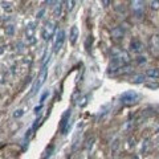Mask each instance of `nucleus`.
<instances>
[{"label":"nucleus","mask_w":159,"mask_h":159,"mask_svg":"<svg viewBox=\"0 0 159 159\" xmlns=\"http://www.w3.org/2000/svg\"><path fill=\"white\" fill-rule=\"evenodd\" d=\"M151 8L153 10H159V0H151Z\"/></svg>","instance_id":"19"},{"label":"nucleus","mask_w":159,"mask_h":159,"mask_svg":"<svg viewBox=\"0 0 159 159\" xmlns=\"http://www.w3.org/2000/svg\"><path fill=\"white\" fill-rule=\"evenodd\" d=\"M131 81L134 84H142L146 81V76H143V74H138V76H134L131 78Z\"/></svg>","instance_id":"14"},{"label":"nucleus","mask_w":159,"mask_h":159,"mask_svg":"<svg viewBox=\"0 0 159 159\" xmlns=\"http://www.w3.org/2000/svg\"><path fill=\"white\" fill-rule=\"evenodd\" d=\"M138 63H139V64L146 63V59H145V57H138Z\"/></svg>","instance_id":"24"},{"label":"nucleus","mask_w":159,"mask_h":159,"mask_svg":"<svg viewBox=\"0 0 159 159\" xmlns=\"http://www.w3.org/2000/svg\"><path fill=\"white\" fill-rule=\"evenodd\" d=\"M130 48H131L132 52L139 53V52L143 51V44L141 43L138 39H134V40H131V43H130Z\"/></svg>","instance_id":"8"},{"label":"nucleus","mask_w":159,"mask_h":159,"mask_svg":"<svg viewBox=\"0 0 159 159\" xmlns=\"http://www.w3.org/2000/svg\"><path fill=\"white\" fill-rule=\"evenodd\" d=\"M55 33H56L55 21H48V23H45V25H44L41 29V37L45 40V41H49V40L55 36Z\"/></svg>","instance_id":"2"},{"label":"nucleus","mask_w":159,"mask_h":159,"mask_svg":"<svg viewBox=\"0 0 159 159\" xmlns=\"http://www.w3.org/2000/svg\"><path fill=\"white\" fill-rule=\"evenodd\" d=\"M69 119H70V110H66L64 116L61 117V122H60V129L63 134H66L69 130Z\"/></svg>","instance_id":"7"},{"label":"nucleus","mask_w":159,"mask_h":159,"mask_svg":"<svg viewBox=\"0 0 159 159\" xmlns=\"http://www.w3.org/2000/svg\"><path fill=\"white\" fill-rule=\"evenodd\" d=\"M123 35H125V31L122 29V26H116L114 29H112V36L116 39V40L122 39Z\"/></svg>","instance_id":"11"},{"label":"nucleus","mask_w":159,"mask_h":159,"mask_svg":"<svg viewBox=\"0 0 159 159\" xmlns=\"http://www.w3.org/2000/svg\"><path fill=\"white\" fill-rule=\"evenodd\" d=\"M146 77L151 78V80H157L159 78V69L158 68H150L146 70Z\"/></svg>","instance_id":"10"},{"label":"nucleus","mask_w":159,"mask_h":159,"mask_svg":"<svg viewBox=\"0 0 159 159\" xmlns=\"http://www.w3.org/2000/svg\"><path fill=\"white\" fill-rule=\"evenodd\" d=\"M61 3L65 6L66 11H69V12H72L74 6H76V0H61Z\"/></svg>","instance_id":"13"},{"label":"nucleus","mask_w":159,"mask_h":159,"mask_svg":"<svg viewBox=\"0 0 159 159\" xmlns=\"http://www.w3.org/2000/svg\"><path fill=\"white\" fill-rule=\"evenodd\" d=\"M47 77H48V65H47V63H45V64L43 65V69H41V72H40V76H39V78H37V82L35 84V86H33V89H32V93L37 92L40 88L43 86V84L45 82Z\"/></svg>","instance_id":"4"},{"label":"nucleus","mask_w":159,"mask_h":159,"mask_svg":"<svg viewBox=\"0 0 159 159\" xmlns=\"http://www.w3.org/2000/svg\"><path fill=\"white\" fill-rule=\"evenodd\" d=\"M138 100H139V94H138V93H135V92H132V90L125 92L121 96V101L123 104H134Z\"/></svg>","instance_id":"6"},{"label":"nucleus","mask_w":159,"mask_h":159,"mask_svg":"<svg viewBox=\"0 0 159 159\" xmlns=\"http://www.w3.org/2000/svg\"><path fill=\"white\" fill-rule=\"evenodd\" d=\"M77 39H78V28L76 25L72 26V29H70V35H69V40L72 44H76L77 43Z\"/></svg>","instance_id":"12"},{"label":"nucleus","mask_w":159,"mask_h":159,"mask_svg":"<svg viewBox=\"0 0 159 159\" xmlns=\"http://www.w3.org/2000/svg\"><path fill=\"white\" fill-rule=\"evenodd\" d=\"M88 98H89L88 96L82 97V98H81V102H78V106H80V108H84V106H86V104H88Z\"/></svg>","instance_id":"17"},{"label":"nucleus","mask_w":159,"mask_h":159,"mask_svg":"<svg viewBox=\"0 0 159 159\" xmlns=\"http://www.w3.org/2000/svg\"><path fill=\"white\" fill-rule=\"evenodd\" d=\"M23 114H24V110L19 109V110H16V112L13 113V117H15V118H20L21 116H23Z\"/></svg>","instance_id":"20"},{"label":"nucleus","mask_w":159,"mask_h":159,"mask_svg":"<svg viewBox=\"0 0 159 159\" xmlns=\"http://www.w3.org/2000/svg\"><path fill=\"white\" fill-rule=\"evenodd\" d=\"M36 23L35 21H32V23H29L28 25H26L25 28V41L28 45H33V44H36L37 39H36Z\"/></svg>","instance_id":"1"},{"label":"nucleus","mask_w":159,"mask_h":159,"mask_svg":"<svg viewBox=\"0 0 159 159\" xmlns=\"http://www.w3.org/2000/svg\"><path fill=\"white\" fill-rule=\"evenodd\" d=\"M41 108H43V105H40L39 108H36V109H35V112H36V114L39 113V110H41Z\"/></svg>","instance_id":"25"},{"label":"nucleus","mask_w":159,"mask_h":159,"mask_svg":"<svg viewBox=\"0 0 159 159\" xmlns=\"http://www.w3.org/2000/svg\"><path fill=\"white\" fill-rule=\"evenodd\" d=\"M112 57H113V59L119 60L123 65H126V64H129V63H130V55H129V53H127L126 51H123V49H118V48L113 49V52H112Z\"/></svg>","instance_id":"3"},{"label":"nucleus","mask_w":159,"mask_h":159,"mask_svg":"<svg viewBox=\"0 0 159 159\" xmlns=\"http://www.w3.org/2000/svg\"><path fill=\"white\" fill-rule=\"evenodd\" d=\"M60 15H61V3H57L55 6V16L60 17Z\"/></svg>","instance_id":"16"},{"label":"nucleus","mask_w":159,"mask_h":159,"mask_svg":"<svg viewBox=\"0 0 159 159\" xmlns=\"http://www.w3.org/2000/svg\"><path fill=\"white\" fill-rule=\"evenodd\" d=\"M44 12H45V10H41V11H40V12L37 13V19H41L43 15H44Z\"/></svg>","instance_id":"23"},{"label":"nucleus","mask_w":159,"mask_h":159,"mask_svg":"<svg viewBox=\"0 0 159 159\" xmlns=\"http://www.w3.org/2000/svg\"><path fill=\"white\" fill-rule=\"evenodd\" d=\"M65 37H66L65 31H64V29H60L59 32H57V35H56L55 44H53V51H55L56 53L61 51V48H63L64 43H65Z\"/></svg>","instance_id":"5"},{"label":"nucleus","mask_w":159,"mask_h":159,"mask_svg":"<svg viewBox=\"0 0 159 159\" xmlns=\"http://www.w3.org/2000/svg\"><path fill=\"white\" fill-rule=\"evenodd\" d=\"M48 96H49V90H47V92H45V93H44V94L41 96V98H40V102H41V104H43V102H44V101H45V98H47V97H48Z\"/></svg>","instance_id":"21"},{"label":"nucleus","mask_w":159,"mask_h":159,"mask_svg":"<svg viewBox=\"0 0 159 159\" xmlns=\"http://www.w3.org/2000/svg\"><path fill=\"white\" fill-rule=\"evenodd\" d=\"M143 6H145V0H131L132 11L137 13H141L143 11Z\"/></svg>","instance_id":"9"},{"label":"nucleus","mask_w":159,"mask_h":159,"mask_svg":"<svg viewBox=\"0 0 159 159\" xmlns=\"http://www.w3.org/2000/svg\"><path fill=\"white\" fill-rule=\"evenodd\" d=\"M101 3H102V6L106 8L110 6V3H112V0H101Z\"/></svg>","instance_id":"22"},{"label":"nucleus","mask_w":159,"mask_h":159,"mask_svg":"<svg viewBox=\"0 0 159 159\" xmlns=\"http://www.w3.org/2000/svg\"><path fill=\"white\" fill-rule=\"evenodd\" d=\"M0 78H2V74H0ZM0 84H2V81H0Z\"/></svg>","instance_id":"26"},{"label":"nucleus","mask_w":159,"mask_h":159,"mask_svg":"<svg viewBox=\"0 0 159 159\" xmlns=\"http://www.w3.org/2000/svg\"><path fill=\"white\" fill-rule=\"evenodd\" d=\"M2 8H3V10L6 11V12H12V10H13V8L11 7V4H10V3H6V2L2 3Z\"/></svg>","instance_id":"15"},{"label":"nucleus","mask_w":159,"mask_h":159,"mask_svg":"<svg viewBox=\"0 0 159 159\" xmlns=\"http://www.w3.org/2000/svg\"><path fill=\"white\" fill-rule=\"evenodd\" d=\"M13 29H15V28H13V25H7L6 26V33L8 35V36H12V35H13Z\"/></svg>","instance_id":"18"}]
</instances>
